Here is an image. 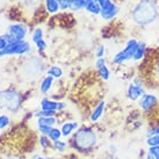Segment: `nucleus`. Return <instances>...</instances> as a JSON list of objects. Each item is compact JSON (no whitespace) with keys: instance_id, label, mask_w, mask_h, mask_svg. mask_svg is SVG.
<instances>
[{"instance_id":"25","label":"nucleus","mask_w":159,"mask_h":159,"mask_svg":"<svg viewBox=\"0 0 159 159\" xmlns=\"http://www.w3.org/2000/svg\"><path fill=\"white\" fill-rule=\"evenodd\" d=\"M57 111H43L41 109L40 111H37L35 114L36 117H51V116H56Z\"/></svg>"},{"instance_id":"30","label":"nucleus","mask_w":159,"mask_h":159,"mask_svg":"<svg viewBox=\"0 0 159 159\" xmlns=\"http://www.w3.org/2000/svg\"><path fill=\"white\" fill-rule=\"evenodd\" d=\"M53 127H47V125H39V131H40L41 135L43 136H49V134L51 131V129Z\"/></svg>"},{"instance_id":"13","label":"nucleus","mask_w":159,"mask_h":159,"mask_svg":"<svg viewBox=\"0 0 159 159\" xmlns=\"http://www.w3.org/2000/svg\"><path fill=\"white\" fill-rule=\"evenodd\" d=\"M146 50H148V47H146L145 42L138 41V45H137L136 51H135L133 57L134 62H141V61H143L146 55Z\"/></svg>"},{"instance_id":"40","label":"nucleus","mask_w":159,"mask_h":159,"mask_svg":"<svg viewBox=\"0 0 159 159\" xmlns=\"http://www.w3.org/2000/svg\"><path fill=\"white\" fill-rule=\"evenodd\" d=\"M8 159H13V158H8Z\"/></svg>"},{"instance_id":"23","label":"nucleus","mask_w":159,"mask_h":159,"mask_svg":"<svg viewBox=\"0 0 159 159\" xmlns=\"http://www.w3.org/2000/svg\"><path fill=\"white\" fill-rule=\"evenodd\" d=\"M52 146H53V149H55L56 151H58V152H63V151L66 150L67 143H66V142H64V141L58 139V141L52 142Z\"/></svg>"},{"instance_id":"3","label":"nucleus","mask_w":159,"mask_h":159,"mask_svg":"<svg viewBox=\"0 0 159 159\" xmlns=\"http://www.w3.org/2000/svg\"><path fill=\"white\" fill-rule=\"evenodd\" d=\"M21 106V97L14 89L0 91V109L16 111Z\"/></svg>"},{"instance_id":"39","label":"nucleus","mask_w":159,"mask_h":159,"mask_svg":"<svg viewBox=\"0 0 159 159\" xmlns=\"http://www.w3.org/2000/svg\"><path fill=\"white\" fill-rule=\"evenodd\" d=\"M115 159H121V158H115Z\"/></svg>"},{"instance_id":"7","label":"nucleus","mask_w":159,"mask_h":159,"mask_svg":"<svg viewBox=\"0 0 159 159\" xmlns=\"http://www.w3.org/2000/svg\"><path fill=\"white\" fill-rule=\"evenodd\" d=\"M119 7L117 5L115 4L114 1H109L107 2L105 6L101 7V13H100V16L102 18V20L105 21H111L113 19L116 18V15L119 14Z\"/></svg>"},{"instance_id":"29","label":"nucleus","mask_w":159,"mask_h":159,"mask_svg":"<svg viewBox=\"0 0 159 159\" xmlns=\"http://www.w3.org/2000/svg\"><path fill=\"white\" fill-rule=\"evenodd\" d=\"M148 153L155 157L156 159H159V145L157 146H149L148 149Z\"/></svg>"},{"instance_id":"34","label":"nucleus","mask_w":159,"mask_h":159,"mask_svg":"<svg viewBox=\"0 0 159 159\" xmlns=\"http://www.w3.org/2000/svg\"><path fill=\"white\" fill-rule=\"evenodd\" d=\"M131 83H134V84L137 85V86L144 87V79L142 78L141 75H136V77H134V78H133V81H131Z\"/></svg>"},{"instance_id":"33","label":"nucleus","mask_w":159,"mask_h":159,"mask_svg":"<svg viewBox=\"0 0 159 159\" xmlns=\"http://www.w3.org/2000/svg\"><path fill=\"white\" fill-rule=\"evenodd\" d=\"M36 48H37L39 51H44V50H47V48H48V44H47V42H45L44 40H41L36 43Z\"/></svg>"},{"instance_id":"12","label":"nucleus","mask_w":159,"mask_h":159,"mask_svg":"<svg viewBox=\"0 0 159 159\" xmlns=\"http://www.w3.org/2000/svg\"><path fill=\"white\" fill-rule=\"evenodd\" d=\"M105 109H106V101H105V100H101L97 106L94 107V109H93L91 115H89L91 122H92V123L98 122V121L102 117V115L105 113Z\"/></svg>"},{"instance_id":"31","label":"nucleus","mask_w":159,"mask_h":159,"mask_svg":"<svg viewBox=\"0 0 159 159\" xmlns=\"http://www.w3.org/2000/svg\"><path fill=\"white\" fill-rule=\"evenodd\" d=\"M58 4L62 11H66L70 8V0H58Z\"/></svg>"},{"instance_id":"36","label":"nucleus","mask_w":159,"mask_h":159,"mask_svg":"<svg viewBox=\"0 0 159 159\" xmlns=\"http://www.w3.org/2000/svg\"><path fill=\"white\" fill-rule=\"evenodd\" d=\"M108 153H109L111 156L116 155V153H117V148H116V145H114V144L108 145Z\"/></svg>"},{"instance_id":"27","label":"nucleus","mask_w":159,"mask_h":159,"mask_svg":"<svg viewBox=\"0 0 159 159\" xmlns=\"http://www.w3.org/2000/svg\"><path fill=\"white\" fill-rule=\"evenodd\" d=\"M11 123V119L7 115H0V130H4L5 128H7Z\"/></svg>"},{"instance_id":"16","label":"nucleus","mask_w":159,"mask_h":159,"mask_svg":"<svg viewBox=\"0 0 159 159\" xmlns=\"http://www.w3.org/2000/svg\"><path fill=\"white\" fill-rule=\"evenodd\" d=\"M85 9H86L89 13L94 14V15H100V13H101V7H100V5L98 4L97 0H93V1L89 2V4L86 5Z\"/></svg>"},{"instance_id":"5","label":"nucleus","mask_w":159,"mask_h":159,"mask_svg":"<svg viewBox=\"0 0 159 159\" xmlns=\"http://www.w3.org/2000/svg\"><path fill=\"white\" fill-rule=\"evenodd\" d=\"M31 50L30 44L26 42V41H18L14 40L11 42L4 50L0 51V57L4 56H9V55H25V53L29 52Z\"/></svg>"},{"instance_id":"26","label":"nucleus","mask_w":159,"mask_h":159,"mask_svg":"<svg viewBox=\"0 0 159 159\" xmlns=\"http://www.w3.org/2000/svg\"><path fill=\"white\" fill-rule=\"evenodd\" d=\"M40 145L42 146V148H44V149H47V148H53L52 146V142L49 139L48 136H42L40 137Z\"/></svg>"},{"instance_id":"20","label":"nucleus","mask_w":159,"mask_h":159,"mask_svg":"<svg viewBox=\"0 0 159 159\" xmlns=\"http://www.w3.org/2000/svg\"><path fill=\"white\" fill-rule=\"evenodd\" d=\"M14 40H15V39H13L8 33H6V34H4L2 36H0V51L4 50V49L6 48L11 42H13Z\"/></svg>"},{"instance_id":"41","label":"nucleus","mask_w":159,"mask_h":159,"mask_svg":"<svg viewBox=\"0 0 159 159\" xmlns=\"http://www.w3.org/2000/svg\"><path fill=\"white\" fill-rule=\"evenodd\" d=\"M158 45H159V42H158Z\"/></svg>"},{"instance_id":"32","label":"nucleus","mask_w":159,"mask_h":159,"mask_svg":"<svg viewBox=\"0 0 159 159\" xmlns=\"http://www.w3.org/2000/svg\"><path fill=\"white\" fill-rule=\"evenodd\" d=\"M153 78L159 83V58L156 61L155 65H153Z\"/></svg>"},{"instance_id":"28","label":"nucleus","mask_w":159,"mask_h":159,"mask_svg":"<svg viewBox=\"0 0 159 159\" xmlns=\"http://www.w3.org/2000/svg\"><path fill=\"white\" fill-rule=\"evenodd\" d=\"M105 53H106V47L103 44H99L95 49V57L98 58H105Z\"/></svg>"},{"instance_id":"18","label":"nucleus","mask_w":159,"mask_h":159,"mask_svg":"<svg viewBox=\"0 0 159 159\" xmlns=\"http://www.w3.org/2000/svg\"><path fill=\"white\" fill-rule=\"evenodd\" d=\"M56 123H57L56 116H51V117H37V125L53 127Z\"/></svg>"},{"instance_id":"38","label":"nucleus","mask_w":159,"mask_h":159,"mask_svg":"<svg viewBox=\"0 0 159 159\" xmlns=\"http://www.w3.org/2000/svg\"><path fill=\"white\" fill-rule=\"evenodd\" d=\"M145 159H156V158H155V157H152L151 155H149V153H148V155L145 156Z\"/></svg>"},{"instance_id":"17","label":"nucleus","mask_w":159,"mask_h":159,"mask_svg":"<svg viewBox=\"0 0 159 159\" xmlns=\"http://www.w3.org/2000/svg\"><path fill=\"white\" fill-rule=\"evenodd\" d=\"M45 8L47 12L50 14H56L61 9L58 0H45Z\"/></svg>"},{"instance_id":"19","label":"nucleus","mask_w":159,"mask_h":159,"mask_svg":"<svg viewBox=\"0 0 159 159\" xmlns=\"http://www.w3.org/2000/svg\"><path fill=\"white\" fill-rule=\"evenodd\" d=\"M48 75L52 77L53 79H59L63 75V70L59 66H56V65H52L48 69Z\"/></svg>"},{"instance_id":"35","label":"nucleus","mask_w":159,"mask_h":159,"mask_svg":"<svg viewBox=\"0 0 159 159\" xmlns=\"http://www.w3.org/2000/svg\"><path fill=\"white\" fill-rule=\"evenodd\" d=\"M151 135H159V124L156 125V127H152V128H150L148 130L146 136H151Z\"/></svg>"},{"instance_id":"37","label":"nucleus","mask_w":159,"mask_h":159,"mask_svg":"<svg viewBox=\"0 0 159 159\" xmlns=\"http://www.w3.org/2000/svg\"><path fill=\"white\" fill-rule=\"evenodd\" d=\"M31 159H51L50 157H44V156H40V155H35Z\"/></svg>"},{"instance_id":"9","label":"nucleus","mask_w":159,"mask_h":159,"mask_svg":"<svg viewBox=\"0 0 159 159\" xmlns=\"http://www.w3.org/2000/svg\"><path fill=\"white\" fill-rule=\"evenodd\" d=\"M27 27L20 23H15V25H11L8 27V34L13 39L18 41H23V39L27 35Z\"/></svg>"},{"instance_id":"6","label":"nucleus","mask_w":159,"mask_h":159,"mask_svg":"<svg viewBox=\"0 0 159 159\" xmlns=\"http://www.w3.org/2000/svg\"><path fill=\"white\" fill-rule=\"evenodd\" d=\"M159 103V98L152 93H144L138 100V107L141 108L144 113L152 111L155 107L158 106Z\"/></svg>"},{"instance_id":"14","label":"nucleus","mask_w":159,"mask_h":159,"mask_svg":"<svg viewBox=\"0 0 159 159\" xmlns=\"http://www.w3.org/2000/svg\"><path fill=\"white\" fill-rule=\"evenodd\" d=\"M78 127H79L78 122H65V123L62 125V128H61L62 136L63 137L71 136V135H72V134L75 133V130L78 129Z\"/></svg>"},{"instance_id":"22","label":"nucleus","mask_w":159,"mask_h":159,"mask_svg":"<svg viewBox=\"0 0 159 159\" xmlns=\"http://www.w3.org/2000/svg\"><path fill=\"white\" fill-rule=\"evenodd\" d=\"M145 144L149 146H157L159 145V135H151V136H146Z\"/></svg>"},{"instance_id":"11","label":"nucleus","mask_w":159,"mask_h":159,"mask_svg":"<svg viewBox=\"0 0 159 159\" xmlns=\"http://www.w3.org/2000/svg\"><path fill=\"white\" fill-rule=\"evenodd\" d=\"M144 93H145L144 87L137 86L134 83H130L127 87V95H128L129 100H131V101H138Z\"/></svg>"},{"instance_id":"1","label":"nucleus","mask_w":159,"mask_h":159,"mask_svg":"<svg viewBox=\"0 0 159 159\" xmlns=\"http://www.w3.org/2000/svg\"><path fill=\"white\" fill-rule=\"evenodd\" d=\"M159 16V6L155 0H139L134 5L130 18L137 26H149L157 21Z\"/></svg>"},{"instance_id":"15","label":"nucleus","mask_w":159,"mask_h":159,"mask_svg":"<svg viewBox=\"0 0 159 159\" xmlns=\"http://www.w3.org/2000/svg\"><path fill=\"white\" fill-rule=\"evenodd\" d=\"M53 85V78L52 77H50V75H47L43 78V80L41 81L40 84V91L41 93H43V94H47V93L50 92V89L52 87Z\"/></svg>"},{"instance_id":"21","label":"nucleus","mask_w":159,"mask_h":159,"mask_svg":"<svg viewBox=\"0 0 159 159\" xmlns=\"http://www.w3.org/2000/svg\"><path fill=\"white\" fill-rule=\"evenodd\" d=\"M49 139L51 142H55V141H58V139H61V137H62V131H61V129L58 128H55L53 127L51 129V131L49 134Z\"/></svg>"},{"instance_id":"8","label":"nucleus","mask_w":159,"mask_h":159,"mask_svg":"<svg viewBox=\"0 0 159 159\" xmlns=\"http://www.w3.org/2000/svg\"><path fill=\"white\" fill-rule=\"evenodd\" d=\"M41 109L43 111H59L66 108V103L61 101H53L50 99H42L41 100Z\"/></svg>"},{"instance_id":"24","label":"nucleus","mask_w":159,"mask_h":159,"mask_svg":"<svg viewBox=\"0 0 159 159\" xmlns=\"http://www.w3.org/2000/svg\"><path fill=\"white\" fill-rule=\"evenodd\" d=\"M31 40L34 43H37L39 41L43 40V30L41 28H36L35 30L33 31V35H31Z\"/></svg>"},{"instance_id":"2","label":"nucleus","mask_w":159,"mask_h":159,"mask_svg":"<svg viewBox=\"0 0 159 159\" xmlns=\"http://www.w3.org/2000/svg\"><path fill=\"white\" fill-rule=\"evenodd\" d=\"M98 143V135L92 128L83 127L78 129L72 137V145L80 152L92 150Z\"/></svg>"},{"instance_id":"10","label":"nucleus","mask_w":159,"mask_h":159,"mask_svg":"<svg viewBox=\"0 0 159 159\" xmlns=\"http://www.w3.org/2000/svg\"><path fill=\"white\" fill-rule=\"evenodd\" d=\"M95 69L102 80H108L111 78V70L107 65L106 58H98L95 61Z\"/></svg>"},{"instance_id":"4","label":"nucleus","mask_w":159,"mask_h":159,"mask_svg":"<svg viewBox=\"0 0 159 159\" xmlns=\"http://www.w3.org/2000/svg\"><path fill=\"white\" fill-rule=\"evenodd\" d=\"M137 45H138V41L136 39H129L125 45H124V48L117 51L113 56L111 63L114 65H122V64L129 62V61H133L134 53L136 51Z\"/></svg>"}]
</instances>
